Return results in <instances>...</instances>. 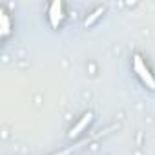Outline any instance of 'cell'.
Wrapping results in <instances>:
<instances>
[{
  "label": "cell",
  "instance_id": "cell-5",
  "mask_svg": "<svg viewBox=\"0 0 155 155\" xmlns=\"http://www.w3.org/2000/svg\"><path fill=\"white\" fill-rule=\"evenodd\" d=\"M102 13H104V8H97V9H95V11H93V13H91L86 20H84V26H91V24H93V22H95L101 15H102Z\"/></svg>",
  "mask_w": 155,
  "mask_h": 155
},
{
  "label": "cell",
  "instance_id": "cell-1",
  "mask_svg": "<svg viewBox=\"0 0 155 155\" xmlns=\"http://www.w3.org/2000/svg\"><path fill=\"white\" fill-rule=\"evenodd\" d=\"M133 69H135V73L139 75V79L142 81V84H144L148 90L155 91V77L151 75L150 68L144 64V60H142L140 55H135V57H133Z\"/></svg>",
  "mask_w": 155,
  "mask_h": 155
},
{
  "label": "cell",
  "instance_id": "cell-4",
  "mask_svg": "<svg viewBox=\"0 0 155 155\" xmlns=\"http://www.w3.org/2000/svg\"><path fill=\"white\" fill-rule=\"evenodd\" d=\"M9 29H11V26H9V18H8L6 11H0V33H2L4 38L9 35Z\"/></svg>",
  "mask_w": 155,
  "mask_h": 155
},
{
  "label": "cell",
  "instance_id": "cell-3",
  "mask_svg": "<svg viewBox=\"0 0 155 155\" xmlns=\"http://www.w3.org/2000/svg\"><path fill=\"white\" fill-rule=\"evenodd\" d=\"M91 120H93V115H91V113H84V115H82V119H81L79 122H77V124L71 128V131H69V137H71V139L79 137V135H81V133H82V131H84L88 126H90V122H91Z\"/></svg>",
  "mask_w": 155,
  "mask_h": 155
},
{
  "label": "cell",
  "instance_id": "cell-2",
  "mask_svg": "<svg viewBox=\"0 0 155 155\" xmlns=\"http://www.w3.org/2000/svg\"><path fill=\"white\" fill-rule=\"evenodd\" d=\"M64 18V9H62V2H53L49 6V24L51 28H58V24Z\"/></svg>",
  "mask_w": 155,
  "mask_h": 155
}]
</instances>
